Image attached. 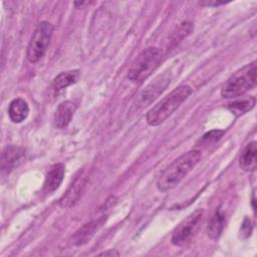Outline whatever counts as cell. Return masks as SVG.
Instances as JSON below:
<instances>
[{"label": "cell", "mask_w": 257, "mask_h": 257, "mask_svg": "<svg viewBox=\"0 0 257 257\" xmlns=\"http://www.w3.org/2000/svg\"><path fill=\"white\" fill-rule=\"evenodd\" d=\"M225 132L224 131H220V130H215V131H211L207 134H205L201 140V144L204 146H210L212 144H215L216 142H218L221 137L223 136Z\"/></svg>", "instance_id": "cell-19"}, {"label": "cell", "mask_w": 257, "mask_h": 257, "mask_svg": "<svg viewBox=\"0 0 257 257\" xmlns=\"http://www.w3.org/2000/svg\"><path fill=\"white\" fill-rule=\"evenodd\" d=\"M251 203H252L253 210H254V212H255V211H256V206H255V195H254V194L252 195V201H251Z\"/></svg>", "instance_id": "cell-23"}, {"label": "cell", "mask_w": 257, "mask_h": 257, "mask_svg": "<svg viewBox=\"0 0 257 257\" xmlns=\"http://www.w3.org/2000/svg\"><path fill=\"white\" fill-rule=\"evenodd\" d=\"M194 30V25L191 22H183L177 29V33L174 34V40L181 41L184 37H187ZM172 40V41H174Z\"/></svg>", "instance_id": "cell-18"}, {"label": "cell", "mask_w": 257, "mask_h": 257, "mask_svg": "<svg viewBox=\"0 0 257 257\" xmlns=\"http://www.w3.org/2000/svg\"><path fill=\"white\" fill-rule=\"evenodd\" d=\"M256 103V99L254 96H249L241 99L234 100L228 104V109L236 116H240L247 111L251 110Z\"/></svg>", "instance_id": "cell-17"}, {"label": "cell", "mask_w": 257, "mask_h": 257, "mask_svg": "<svg viewBox=\"0 0 257 257\" xmlns=\"http://www.w3.org/2000/svg\"><path fill=\"white\" fill-rule=\"evenodd\" d=\"M257 82V62L253 61L233 73L222 85L221 94L225 98L240 96L254 88Z\"/></svg>", "instance_id": "cell-3"}, {"label": "cell", "mask_w": 257, "mask_h": 257, "mask_svg": "<svg viewBox=\"0 0 257 257\" xmlns=\"http://www.w3.org/2000/svg\"><path fill=\"white\" fill-rule=\"evenodd\" d=\"M80 76L78 70H68L59 73L52 81V87L55 91H59L67 86L75 83Z\"/></svg>", "instance_id": "cell-16"}, {"label": "cell", "mask_w": 257, "mask_h": 257, "mask_svg": "<svg viewBox=\"0 0 257 257\" xmlns=\"http://www.w3.org/2000/svg\"><path fill=\"white\" fill-rule=\"evenodd\" d=\"M106 220V216H101L97 219L91 220L84 225H82L72 236L71 243L75 246H80L85 243H87L92 236L95 234V232L103 225V223Z\"/></svg>", "instance_id": "cell-9"}, {"label": "cell", "mask_w": 257, "mask_h": 257, "mask_svg": "<svg viewBox=\"0 0 257 257\" xmlns=\"http://www.w3.org/2000/svg\"><path fill=\"white\" fill-rule=\"evenodd\" d=\"M252 224H251V221L250 219H248L247 217L244 219L243 223H242V226H241V234L243 235L244 238H248L250 235H251V232H252Z\"/></svg>", "instance_id": "cell-20"}, {"label": "cell", "mask_w": 257, "mask_h": 257, "mask_svg": "<svg viewBox=\"0 0 257 257\" xmlns=\"http://www.w3.org/2000/svg\"><path fill=\"white\" fill-rule=\"evenodd\" d=\"M90 3H92V2H88V1H85V2H74V5L77 7V8H79V7H82V6H84V5H89Z\"/></svg>", "instance_id": "cell-22"}, {"label": "cell", "mask_w": 257, "mask_h": 257, "mask_svg": "<svg viewBox=\"0 0 257 257\" xmlns=\"http://www.w3.org/2000/svg\"><path fill=\"white\" fill-rule=\"evenodd\" d=\"M224 226H225V215L222 213L220 209H218L209 220V223L207 226V235L211 239H214V240L218 239L223 232Z\"/></svg>", "instance_id": "cell-15"}, {"label": "cell", "mask_w": 257, "mask_h": 257, "mask_svg": "<svg viewBox=\"0 0 257 257\" xmlns=\"http://www.w3.org/2000/svg\"><path fill=\"white\" fill-rule=\"evenodd\" d=\"M202 157L201 151L191 150L174 160L159 176L157 188L167 192L175 188L196 167Z\"/></svg>", "instance_id": "cell-1"}, {"label": "cell", "mask_w": 257, "mask_h": 257, "mask_svg": "<svg viewBox=\"0 0 257 257\" xmlns=\"http://www.w3.org/2000/svg\"><path fill=\"white\" fill-rule=\"evenodd\" d=\"M191 93V86L187 84L178 86L148 111L146 115L147 122L152 126L161 124L189 97Z\"/></svg>", "instance_id": "cell-2"}, {"label": "cell", "mask_w": 257, "mask_h": 257, "mask_svg": "<svg viewBox=\"0 0 257 257\" xmlns=\"http://www.w3.org/2000/svg\"><path fill=\"white\" fill-rule=\"evenodd\" d=\"M170 83V79L168 77H165V75H160L157 77L154 82H151L139 95V97L136 99V102L133 105V108L137 110L143 108L144 106L149 105L155 98L158 97L160 93L165 89V87Z\"/></svg>", "instance_id": "cell-8"}, {"label": "cell", "mask_w": 257, "mask_h": 257, "mask_svg": "<svg viewBox=\"0 0 257 257\" xmlns=\"http://www.w3.org/2000/svg\"><path fill=\"white\" fill-rule=\"evenodd\" d=\"M99 256H118L119 253L115 250H112V249H109L107 251H104V252H101L98 254Z\"/></svg>", "instance_id": "cell-21"}, {"label": "cell", "mask_w": 257, "mask_h": 257, "mask_svg": "<svg viewBox=\"0 0 257 257\" xmlns=\"http://www.w3.org/2000/svg\"><path fill=\"white\" fill-rule=\"evenodd\" d=\"M163 53L158 47L145 48L132 62L127 77L135 83H141L147 79L160 65Z\"/></svg>", "instance_id": "cell-4"}, {"label": "cell", "mask_w": 257, "mask_h": 257, "mask_svg": "<svg viewBox=\"0 0 257 257\" xmlns=\"http://www.w3.org/2000/svg\"><path fill=\"white\" fill-rule=\"evenodd\" d=\"M53 29V25L47 21H41L36 26L26 51L27 59L30 62L35 63L43 57L48 48Z\"/></svg>", "instance_id": "cell-5"}, {"label": "cell", "mask_w": 257, "mask_h": 257, "mask_svg": "<svg viewBox=\"0 0 257 257\" xmlns=\"http://www.w3.org/2000/svg\"><path fill=\"white\" fill-rule=\"evenodd\" d=\"M256 154H257V147L256 142L253 141L249 143L242 151L239 164L242 170L246 172H251L256 169L257 166V160H256Z\"/></svg>", "instance_id": "cell-13"}, {"label": "cell", "mask_w": 257, "mask_h": 257, "mask_svg": "<svg viewBox=\"0 0 257 257\" xmlns=\"http://www.w3.org/2000/svg\"><path fill=\"white\" fill-rule=\"evenodd\" d=\"M76 109V105L69 100L62 101L56 108L53 114V125L57 128L66 127Z\"/></svg>", "instance_id": "cell-11"}, {"label": "cell", "mask_w": 257, "mask_h": 257, "mask_svg": "<svg viewBox=\"0 0 257 257\" xmlns=\"http://www.w3.org/2000/svg\"><path fill=\"white\" fill-rule=\"evenodd\" d=\"M24 150L16 146H8L2 154L1 170L2 173L9 174L14 168H16L24 158Z\"/></svg>", "instance_id": "cell-10"}, {"label": "cell", "mask_w": 257, "mask_h": 257, "mask_svg": "<svg viewBox=\"0 0 257 257\" xmlns=\"http://www.w3.org/2000/svg\"><path fill=\"white\" fill-rule=\"evenodd\" d=\"M88 182V173L86 169H81L74 176L66 192L59 200V206L63 209L73 206L80 198Z\"/></svg>", "instance_id": "cell-7"}, {"label": "cell", "mask_w": 257, "mask_h": 257, "mask_svg": "<svg viewBox=\"0 0 257 257\" xmlns=\"http://www.w3.org/2000/svg\"><path fill=\"white\" fill-rule=\"evenodd\" d=\"M204 211L198 209L184 219L175 229L172 235V244L176 246H185L191 242L193 237L199 231L203 222Z\"/></svg>", "instance_id": "cell-6"}, {"label": "cell", "mask_w": 257, "mask_h": 257, "mask_svg": "<svg viewBox=\"0 0 257 257\" xmlns=\"http://www.w3.org/2000/svg\"><path fill=\"white\" fill-rule=\"evenodd\" d=\"M64 172V166L62 164H55L51 166L44 180L43 191L45 193H51L58 189L63 180Z\"/></svg>", "instance_id": "cell-12"}, {"label": "cell", "mask_w": 257, "mask_h": 257, "mask_svg": "<svg viewBox=\"0 0 257 257\" xmlns=\"http://www.w3.org/2000/svg\"><path fill=\"white\" fill-rule=\"evenodd\" d=\"M28 112L29 106L23 98H15L9 104L8 114L13 122L18 123L23 121L27 117Z\"/></svg>", "instance_id": "cell-14"}]
</instances>
